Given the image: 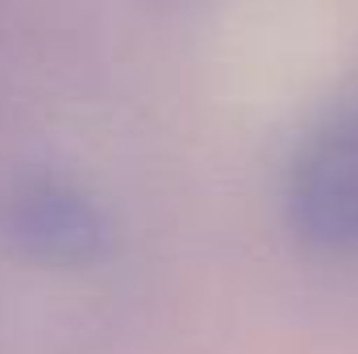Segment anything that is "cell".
<instances>
[{
	"instance_id": "obj_2",
	"label": "cell",
	"mask_w": 358,
	"mask_h": 354,
	"mask_svg": "<svg viewBox=\"0 0 358 354\" xmlns=\"http://www.w3.org/2000/svg\"><path fill=\"white\" fill-rule=\"evenodd\" d=\"M279 213L304 250L358 255V100L329 108L300 134L279 176Z\"/></svg>"
},
{
	"instance_id": "obj_1",
	"label": "cell",
	"mask_w": 358,
	"mask_h": 354,
	"mask_svg": "<svg viewBox=\"0 0 358 354\" xmlns=\"http://www.w3.org/2000/svg\"><path fill=\"white\" fill-rule=\"evenodd\" d=\"M125 229L113 200L63 159L0 167V255L25 271L96 275L121 259Z\"/></svg>"
}]
</instances>
